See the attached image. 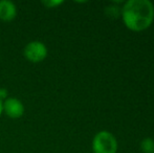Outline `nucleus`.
Instances as JSON below:
<instances>
[{"label":"nucleus","instance_id":"1","mask_svg":"<svg viewBox=\"0 0 154 153\" xmlns=\"http://www.w3.org/2000/svg\"><path fill=\"white\" fill-rule=\"evenodd\" d=\"M121 16L128 29L143 32L154 21V4L150 0H128L121 8Z\"/></svg>","mask_w":154,"mask_h":153},{"label":"nucleus","instance_id":"2","mask_svg":"<svg viewBox=\"0 0 154 153\" xmlns=\"http://www.w3.org/2000/svg\"><path fill=\"white\" fill-rule=\"evenodd\" d=\"M118 141L111 132L102 130L94 135L92 139L93 153H116Z\"/></svg>","mask_w":154,"mask_h":153},{"label":"nucleus","instance_id":"3","mask_svg":"<svg viewBox=\"0 0 154 153\" xmlns=\"http://www.w3.org/2000/svg\"><path fill=\"white\" fill-rule=\"evenodd\" d=\"M23 55L32 63L43 61L47 56V47L40 41H31L23 49Z\"/></svg>","mask_w":154,"mask_h":153},{"label":"nucleus","instance_id":"4","mask_svg":"<svg viewBox=\"0 0 154 153\" xmlns=\"http://www.w3.org/2000/svg\"><path fill=\"white\" fill-rule=\"evenodd\" d=\"M2 109L11 118H19L24 113V106L17 98H8L2 102Z\"/></svg>","mask_w":154,"mask_h":153},{"label":"nucleus","instance_id":"5","mask_svg":"<svg viewBox=\"0 0 154 153\" xmlns=\"http://www.w3.org/2000/svg\"><path fill=\"white\" fill-rule=\"evenodd\" d=\"M17 15V8L14 2L10 0H1L0 1V19L2 21H12Z\"/></svg>","mask_w":154,"mask_h":153},{"label":"nucleus","instance_id":"6","mask_svg":"<svg viewBox=\"0 0 154 153\" xmlns=\"http://www.w3.org/2000/svg\"><path fill=\"white\" fill-rule=\"evenodd\" d=\"M140 150L143 153H154V139L151 137H145L140 142Z\"/></svg>","mask_w":154,"mask_h":153},{"label":"nucleus","instance_id":"7","mask_svg":"<svg viewBox=\"0 0 154 153\" xmlns=\"http://www.w3.org/2000/svg\"><path fill=\"white\" fill-rule=\"evenodd\" d=\"M105 13L111 18H118L121 15V8L116 5V4H112V5H109L106 8Z\"/></svg>","mask_w":154,"mask_h":153},{"label":"nucleus","instance_id":"8","mask_svg":"<svg viewBox=\"0 0 154 153\" xmlns=\"http://www.w3.org/2000/svg\"><path fill=\"white\" fill-rule=\"evenodd\" d=\"M42 3L44 4L45 6H47L48 8H56V6L60 5V4L63 3L62 0H46V1H42Z\"/></svg>","mask_w":154,"mask_h":153},{"label":"nucleus","instance_id":"9","mask_svg":"<svg viewBox=\"0 0 154 153\" xmlns=\"http://www.w3.org/2000/svg\"><path fill=\"white\" fill-rule=\"evenodd\" d=\"M6 96H8V90L4 89V88H1V89H0V101L3 102L4 100L8 99Z\"/></svg>","mask_w":154,"mask_h":153},{"label":"nucleus","instance_id":"10","mask_svg":"<svg viewBox=\"0 0 154 153\" xmlns=\"http://www.w3.org/2000/svg\"><path fill=\"white\" fill-rule=\"evenodd\" d=\"M3 112V109H2V101H0V115Z\"/></svg>","mask_w":154,"mask_h":153}]
</instances>
